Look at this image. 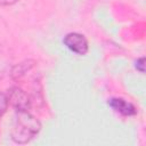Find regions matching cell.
I'll list each match as a JSON object with an SVG mask.
<instances>
[{
  "label": "cell",
  "mask_w": 146,
  "mask_h": 146,
  "mask_svg": "<svg viewBox=\"0 0 146 146\" xmlns=\"http://www.w3.org/2000/svg\"><path fill=\"white\" fill-rule=\"evenodd\" d=\"M41 130L40 121L29 111H17L10 138L16 144H27L34 139Z\"/></svg>",
  "instance_id": "obj_1"
},
{
  "label": "cell",
  "mask_w": 146,
  "mask_h": 146,
  "mask_svg": "<svg viewBox=\"0 0 146 146\" xmlns=\"http://www.w3.org/2000/svg\"><path fill=\"white\" fill-rule=\"evenodd\" d=\"M9 105L17 111H29L32 105V99L29 94L19 87H11L7 92Z\"/></svg>",
  "instance_id": "obj_2"
},
{
  "label": "cell",
  "mask_w": 146,
  "mask_h": 146,
  "mask_svg": "<svg viewBox=\"0 0 146 146\" xmlns=\"http://www.w3.org/2000/svg\"><path fill=\"white\" fill-rule=\"evenodd\" d=\"M63 43L66 46L68 50L80 56L86 55L89 50V43H88L87 38L82 33H79V32L67 33L63 39Z\"/></svg>",
  "instance_id": "obj_3"
},
{
  "label": "cell",
  "mask_w": 146,
  "mask_h": 146,
  "mask_svg": "<svg viewBox=\"0 0 146 146\" xmlns=\"http://www.w3.org/2000/svg\"><path fill=\"white\" fill-rule=\"evenodd\" d=\"M107 104L114 112H116L123 116H133L137 114L136 106L132 103H130L123 98H119V97L111 98V99H108Z\"/></svg>",
  "instance_id": "obj_4"
},
{
  "label": "cell",
  "mask_w": 146,
  "mask_h": 146,
  "mask_svg": "<svg viewBox=\"0 0 146 146\" xmlns=\"http://www.w3.org/2000/svg\"><path fill=\"white\" fill-rule=\"evenodd\" d=\"M36 65V60L34 59H24L17 64H15L10 70V78L14 81H19L23 76H25L30 71H32Z\"/></svg>",
  "instance_id": "obj_5"
},
{
  "label": "cell",
  "mask_w": 146,
  "mask_h": 146,
  "mask_svg": "<svg viewBox=\"0 0 146 146\" xmlns=\"http://www.w3.org/2000/svg\"><path fill=\"white\" fill-rule=\"evenodd\" d=\"M8 106H9V102H8L7 94L3 92V91H0V119L6 113Z\"/></svg>",
  "instance_id": "obj_6"
},
{
  "label": "cell",
  "mask_w": 146,
  "mask_h": 146,
  "mask_svg": "<svg viewBox=\"0 0 146 146\" xmlns=\"http://www.w3.org/2000/svg\"><path fill=\"white\" fill-rule=\"evenodd\" d=\"M135 67H136V70H137L138 72H140L141 74L145 73V57H144V56L136 59V62H135Z\"/></svg>",
  "instance_id": "obj_7"
},
{
  "label": "cell",
  "mask_w": 146,
  "mask_h": 146,
  "mask_svg": "<svg viewBox=\"0 0 146 146\" xmlns=\"http://www.w3.org/2000/svg\"><path fill=\"white\" fill-rule=\"evenodd\" d=\"M18 0H0V6H11L15 5Z\"/></svg>",
  "instance_id": "obj_8"
}]
</instances>
